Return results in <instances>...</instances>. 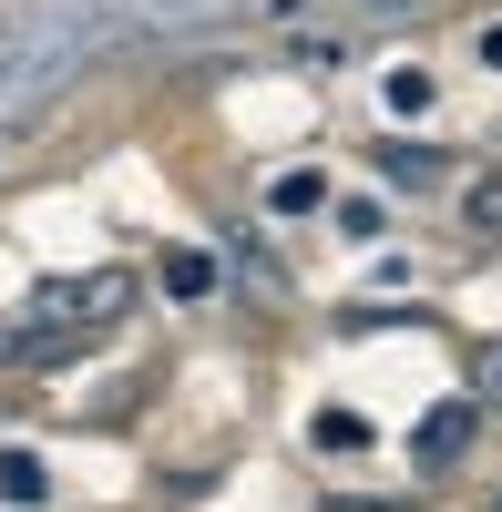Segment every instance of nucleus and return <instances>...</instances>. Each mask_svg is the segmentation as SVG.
<instances>
[{"mask_svg": "<svg viewBox=\"0 0 502 512\" xmlns=\"http://www.w3.org/2000/svg\"><path fill=\"white\" fill-rule=\"evenodd\" d=\"M123 297H134V287H123L113 267H93V277H41L21 297V318H11V359H31V369L72 359V338L103 328V318H123Z\"/></svg>", "mask_w": 502, "mask_h": 512, "instance_id": "nucleus-1", "label": "nucleus"}, {"mask_svg": "<svg viewBox=\"0 0 502 512\" xmlns=\"http://www.w3.org/2000/svg\"><path fill=\"white\" fill-rule=\"evenodd\" d=\"M472 431H482V410H472V400H441V410L421 420V441H410V451H421V472H451V461L472 451Z\"/></svg>", "mask_w": 502, "mask_h": 512, "instance_id": "nucleus-2", "label": "nucleus"}, {"mask_svg": "<svg viewBox=\"0 0 502 512\" xmlns=\"http://www.w3.org/2000/svg\"><path fill=\"white\" fill-rule=\"evenodd\" d=\"M380 175L410 185V195H431V185H451V164H441L431 144H390V154H380Z\"/></svg>", "mask_w": 502, "mask_h": 512, "instance_id": "nucleus-3", "label": "nucleus"}, {"mask_svg": "<svg viewBox=\"0 0 502 512\" xmlns=\"http://www.w3.org/2000/svg\"><path fill=\"white\" fill-rule=\"evenodd\" d=\"M154 277H164V297H216V256H205V246H175Z\"/></svg>", "mask_w": 502, "mask_h": 512, "instance_id": "nucleus-4", "label": "nucleus"}, {"mask_svg": "<svg viewBox=\"0 0 502 512\" xmlns=\"http://www.w3.org/2000/svg\"><path fill=\"white\" fill-rule=\"evenodd\" d=\"M318 195H328V185L308 175V164H287V175L267 185V205H277V216H318Z\"/></svg>", "mask_w": 502, "mask_h": 512, "instance_id": "nucleus-5", "label": "nucleus"}, {"mask_svg": "<svg viewBox=\"0 0 502 512\" xmlns=\"http://www.w3.org/2000/svg\"><path fill=\"white\" fill-rule=\"evenodd\" d=\"M390 113H400V123H421V113H431V72H421V62H400V72H390Z\"/></svg>", "mask_w": 502, "mask_h": 512, "instance_id": "nucleus-6", "label": "nucleus"}, {"mask_svg": "<svg viewBox=\"0 0 502 512\" xmlns=\"http://www.w3.org/2000/svg\"><path fill=\"white\" fill-rule=\"evenodd\" d=\"M41 482H52V472H41L31 451H0V492H11V502H41Z\"/></svg>", "mask_w": 502, "mask_h": 512, "instance_id": "nucleus-7", "label": "nucleus"}, {"mask_svg": "<svg viewBox=\"0 0 502 512\" xmlns=\"http://www.w3.org/2000/svg\"><path fill=\"white\" fill-rule=\"evenodd\" d=\"M359 441H369L359 410H318V451H359Z\"/></svg>", "mask_w": 502, "mask_h": 512, "instance_id": "nucleus-8", "label": "nucleus"}, {"mask_svg": "<svg viewBox=\"0 0 502 512\" xmlns=\"http://www.w3.org/2000/svg\"><path fill=\"white\" fill-rule=\"evenodd\" d=\"M462 216H472V226L492 236V226H502V185H472V195H462Z\"/></svg>", "mask_w": 502, "mask_h": 512, "instance_id": "nucleus-9", "label": "nucleus"}, {"mask_svg": "<svg viewBox=\"0 0 502 512\" xmlns=\"http://www.w3.org/2000/svg\"><path fill=\"white\" fill-rule=\"evenodd\" d=\"M482 390H492V400H502V349H482Z\"/></svg>", "mask_w": 502, "mask_h": 512, "instance_id": "nucleus-10", "label": "nucleus"}, {"mask_svg": "<svg viewBox=\"0 0 502 512\" xmlns=\"http://www.w3.org/2000/svg\"><path fill=\"white\" fill-rule=\"evenodd\" d=\"M482 62H492V72H502V21H492V31H482Z\"/></svg>", "mask_w": 502, "mask_h": 512, "instance_id": "nucleus-11", "label": "nucleus"}, {"mask_svg": "<svg viewBox=\"0 0 502 512\" xmlns=\"http://www.w3.org/2000/svg\"><path fill=\"white\" fill-rule=\"evenodd\" d=\"M359 11H410V0H359Z\"/></svg>", "mask_w": 502, "mask_h": 512, "instance_id": "nucleus-12", "label": "nucleus"}, {"mask_svg": "<svg viewBox=\"0 0 502 512\" xmlns=\"http://www.w3.org/2000/svg\"><path fill=\"white\" fill-rule=\"evenodd\" d=\"M0 359H11V328H0Z\"/></svg>", "mask_w": 502, "mask_h": 512, "instance_id": "nucleus-13", "label": "nucleus"}, {"mask_svg": "<svg viewBox=\"0 0 502 512\" xmlns=\"http://www.w3.org/2000/svg\"><path fill=\"white\" fill-rule=\"evenodd\" d=\"M492 512H502V502H492Z\"/></svg>", "mask_w": 502, "mask_h": 512, "instance_id": "nucleus-14", "label": "nucleus"}]
</instances>
